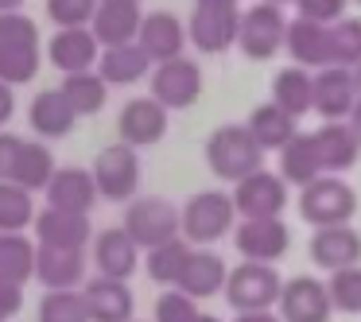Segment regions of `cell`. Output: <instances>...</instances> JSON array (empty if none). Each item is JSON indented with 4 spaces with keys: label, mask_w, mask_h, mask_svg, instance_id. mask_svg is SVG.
I'll list each match as a JSON object with an SVG mask.
<instances>
[{
    "label": "cell",
    "mask_w": 361,
    "mask_h": 322,
    "mask_svg": "<svg viewBox=\"0 0 361 322\" xmlns=\"http://www.w3.org/2000/svg\"><path fill=\"white\" fill-rule=\"evenodd\" d=\"M35 280L47 291L78 287L86 280V249H63V244H39L35 249Z\"/></svg>",
    "instance_id": "d6986e66"
},
{
    "label": "cell",
    "mask_w": 361,
    "mask_h": 322,
    "mask_svg": "<svg viewBox=\"0 0 361 322\" xmlns=\"http://www.w3.org/2000/svg\"><path fill=\"white\" fill-rule=\"evenodd\" d=\"M20 4L24 0H0V12H20Z\"/></svg>",
    "instance_id": "816d5d0a"
},
{
    "label": "cell",
    "mask_w": 361,
    "mask_h": 322,
    "mask_svg": "<svg viewBox=\"0 0 361 322\" xmlns=\"http://www.w3.org/2000/svg\"><path fill=\"white\" fill-rule=\"evenodd\" d=\"M283 39H288V16H283L280 4L260 0V4H252V8L241 12V35H237V47H241L252 63H268L272 55H280Z\"/></svg>",
    "instance_id": "5b68a950"
},
{
    "label": "cell",
    "mask_w": 361,
    "mask_h": 322,
    "mask_svg": "<svg viewBox=\"0 0 361 322\" xmlns=\"http://www.w3.org/2000/svg\"><path fill=\"white\" fill-rule=\"evenodd\" d=\"M128 322H136V318H128Z\"/></svg>",
    "instance_id": "6f0895ef"
},
{
    "label": "cell",
    "mask_w": 361,
    "mask_h": 322,
    "mask_svg": "<svg viewBox=\"0 0 361 322\" xmlns=\"http://www.w3.org/2000/svg\"><path fill=\"white\" fill-rule=\"evenodd\" d=\"M90 171H94V179H97L102 198H109V202H133L136 190H140V156H136V148L125 140L97 151Z\"/></svg>",
    "instance_id": "8992f818"
},
{
    "label": "cell",
    "mask_w": 361,
    "mask_h": 322,
    "mask_svg": "<svg viewBox=\"0 0 361 322\" xmlns=\"http://www.w3.org/2000/svg\"><path fill=\"white\" fill-rule=\"evenodd\" d=\"M144 12L140 4H125V0H102L94 12V35L102 47H121V43H133L140 35Z\"/></svg>",
    "instance_id": "d4e9b609"
},
{
    "label": "cell",
    "mask_w": 361,
    "mask_h": 322,
    "mask_svg": "<svg viewBox=\"0 0 361 322\" xmlns=\"http://www.w3.org/2000/svg\"><path fill=\"white\" fill-rule=\"evenodd\" d=\"M102 43H97L94 27H59L47 43V58L55 70L63 74H78V70H94L102 58Z\"/></svg>",
    "instance_id": "9a60e30c"
},
{
    "label": "cell",
    "mask_w": 361,
    "mask_h": 322,
    "mask_svg": "<svg viewBox=\"0 0 361 322\" xmlns=\"http://www.w3.org/2000/svg\"><path fill=\"white\" fill-rule=\"evenodd\" d=\"M148 89H152L156 101L167 105V109H190V105L202 97V70H198V63H190L187 55L167 58V63L152 66Z\"/></svg>",
    "instance_id": "ba28073f"
},
{
    "label": "cell",
    "mask_w": 361,
    "mask_h": 322,
    "mask_svg": "<svg viewBox=\"0 0 361 322\" xmlns=\"http://www.w3.org/2000/svg\"><path fill=\"white\" fill-rule=\"evenodd\" d=\"M195 4H214V8H233L237 0H195Z\"/></svg>",
    "instance_id": "f907efd6"
},
{
    "label": "cell",
    "mask_w": 361,
    "mask_h": 322,
    "mask_svg": "<svg viewBox=\"0 0 361 322\" xmlns=\"http://www.w3.org/2000/svg\"><path fill=\"white\" fill-rule=\"evenodd\" d=\"M125 229L140 249H156L183 233V210H175L167 198H133L125 210Z\"/></svg>",
    "instance_id": "52a82bcc"
},
{
    "label": "cell",
    "mask_w": 361,
    "mask_h": 322,
    "mask_svg": "<svg viewBox=\"0 0 361 322\" xmlns=\"http://www.w3.org/2000/svg\"><path fill=\"white\" fill-rule=\"evenodd\" d=\"M283 322H330L334 314V299L330 287L314 275H291L280 291V303H276Z\"/></svg>",
    "instance_id": "8fae6325"
},
{
    "label": "cell",
    "mask_w": 361,
    "mask_h": 322,
    "mask_svg": "<svg viewBox=\"0 0 361 322\" xmlns=\"http://www.w3.org/2000/svg\"><path fill=\"white\" fill-rule=\"evenodd\" d=\"M187 39H190L187 27H183L179 16H171V12H148L144 24H140V35H136V43L152 55V63L179 58L183 51H187Z\"/></svg>",
    "instance_id": "cb8c5ba5"
},
{
    "label": "cell",
    "mask_w": 361,
    "mask_h": 322,
    "mask_svg": "<svg viewBox=\"0 0 361 322\" xmlns=\"http://www.w3.org/2000/svg\"><path fill=\"white\" fill-rule=\"evenodd\" d=\"M27 120H32V128L43 136V140H63V136L74 132V125H78V113H74V105L66 101L63 89H43V94L32 97Z\"/></svg>",
    "instance_id": "4316f807"
},
{
    "label": "cell",
    "mask_w": 361,
    "mask_h": 322,
    "mask_svg": "<svg viewBox=\"0 0 361 322\" xmlns=\"http://www.w3.org/2000/svg\"><path fill=\"white\" fill-rule=\"evenodd\" d=\"M345 4L350 0H295V12L307 20H319V24H334L345 16Z\"/></svg>",
    "instance_id": "ee69618b"
},
{
    "label": "cell",
    "mask_w": 361,
    "mask_h": 322,
    "mask_svg": "<svg viewBox=\"0 0 361 322\" xmlns=\"http://www.w3.org/2000/svg\"><path fill=\"white\" fill-rule=\"evenodd\" d=\"M311 264L338 272V268L361 264V233L345 221V225H322L311 237Z\"/></svg>",
    "instance_id": "2e32d148"
},
{
    "label": "cell",
    "mask_w": 361,
    "mask_h": 322,
    "mask_svg": "<svg viewBox=\"0 0 361 322\" xmlns=\"http://www.w3.org/2000/svg\"><path fill=\"white\" fill-rule=\"evenodd\" d=\"M39 322H94L90 318L86 295L74 287H55L39 303Z\"/></svg>",
    "instance_id": "8d00e7d4"
},
{
    "label": "cell",
    "mask_w": 361,
    "mask_h": 322,
    "mask_svg": "<svg viewBox=\"0 0 361 322\" xmlns=\"http://www.w3.org/2000/svg\"><path fill=\"white\" fill-rule=\"evenodd\" d=\"M283 47H288L291 63L307 66V70H322V66L334 63L330 58V24H319V20H307V16L288 20Z\"/></svg>",
    "instance_id": "e0dca14e"
},
{
    "label": "cell",
    "mask_w": 361,
    "mask_h": 322,
    "mask_svg": "<svg viewBox=\"0 0 361 322\" xmlns=\"http://www.w3.org/2000/svg\"><path fill=\"white\" fill-rule=\"evenodd\" d=\"M233 244L245 260H276L291 249V229L283 225V218H241V225L233 229Z\"/></svg>",
    "instance_id": "4fadbf2b"
},
{
    "label": "cell",
    "mask_w": 361,
    "mask_h": 322,
    "mask_svg": "<svg viewBox=\"0 0 361 322\" xmlns=\"http://www.w3.org/2000/svg\"><path fill=\"white\" fill-rule=\"evenodd\" d=\"M311 136H314L319 163H322L326 175H342L361 159V140H357V132H353L350 120H322V128L311 132Z\"/></svg>",
    "instance_id": "ac0fdd59"
},
{
    "label": "cell",
    "mask_w": 361,
    "mask_h": 322,
    "mask_svg": "<svg viewBox=\"0 0 361 322\" xmlns=\"http://www.w3.org/2000/svg\"><path fill=\"white\" fill-rule=\"evenodd\" d=\"M0 47H39V27L24 12H0Z\"/></svg>",
    "instance_id": "7bdbcfd3"
},
{
    "label": "cell",
    "mask_w": 361,
    "mask_h": 322,
    "mask_svg": "<svg viewBox=\"0 0 361 322\" xmlns=\"http://www.w3.org/2000/svg\"><path fill=\"white\" fill-rule=\"evenodd\" d=\"M35 237H39V244L86 249V241L94 237V225H90V213H78V210H59V206H47L43 213H35Z\"/></svg>",
    "instance_id": "603a6c76"
},
{
    "label": "cell",
    "mask_w": 361,
    "mask_h": 322,
    "mask_svg": "<svg viewBox=\"0 0 361 322\" xmlns=\"http://www.w3.org/2000/svg\"><path fill=\"white\" fill-rule=\"evenodd\" d=\"M94 268L102 275H113V280H128L140 268V244L133 241L125 225L94 237Z\"/></svg>",
    "instance_id": "44dd1931"
},
{
    "label": "cell",
    "mask_w": 361,
    "mask_h": 322,
    "mask_svg": "<svg viewBox=\"0 0 361 322\" xmlns=\"http://www.w3.org/2000/svg\"><path fill=\"white\" fill-rule=\"evenodd\" d=\"M353 213H357V194L338 175H319L314 182L299 187V218L307 225H345Z\"/></svg>",
    "instance_id": "7a4b0ae2"
},
{
    "label": "cell",
    "mask_w": 361,
    "mask_h": 322,
    "mask_svg": "<svg viewBox=\"0 0 361 322\" xmlns=\"http://www.w3.org/2000/svg\"><path fill=\"white\" fill-rule=\"evenodd\" d=\"M195 322H221V318H218V314H198Z\"/></svg>",
    "instance_id": "f5cc1de1"
},
{
    "label": "cell",
    "mask_w": 361,
    "mask_h": 322,
    "mask_svg": "<svg viewBox=\"0 0 361 322\" xmlns=\"http://www.w3.org/2000/svg\"><path fill=\"white\" fill-rule=\"evenodd\" d=\"M272 101L291 117H307L314 113V70L307 66H283L272 78Z\"/></svg>",
    "instance_id": "f1b7e54d"
},
{
    "label": "cell",
    "mask_w": 361,
    "mask_h": 322,
    "mask_svg": "<svg viewBox=\"0 0 361 322\" xmlns=\"http://www.w3.org/2000/svg\"><path fill=\"white\" fill-rule=\"evenodd\" d=\"M272 4H280V8H283V4H295V0H272Z\"/></svg>",
    "instance_id": "11a10c76"
},
{
    "label": "cell",
    "mask_w": 361,
    "mask_h": 322,
    "mask_svg": "<svg viewBox=\"0 0 361 322\" xmlns=\"http://www.w3.org/2000/svg\"><path fill=\"white\" fill-rule=\"evenodd\" d=\"M152 55L140 47V43H121V47H105L102 58H97V70L109 86H133V82L148 78L152 74Z\"/></svg>",
    "instance_id": "83f0119b"
},
{
    "label": "cell",
    "mask_w": 361,
    "mask_h": 322,
    "mask_svg": "<svg viewBox=\"0 0 361 322\" xmlns=\"http://www.w3.org/2000/svg\"><path fill=\"white\" fill-rule=\"evenodd\" d=\"M206 167L226 182H241L245 175L264 167V148L249 132V125H221L206 140Z\"/></svg>",
    "instance_id": "6da1fadb"
},
{
    "label": "cell",
    "mask_w": 361,
    "mask_h": 322,
    "mask_svg": "<svg viewBox=\"0 0 361 322\" xmlns=\"http://www.w3.org/2000/svg\"><path fill=\"white\" fill-rule=\"evenodd\" d=\"M190 252H195V244L183 233L164 241V244H156V249H148V275L156 283H164V287H175L183 268H187V260H190Z\"/></svg>",
    "instance_id": "836d02e7"
},
{
    "label": "cell",
    "mask_w": 361,
    "mask_h": 322,
    "mask_svg": "<svg viewBox=\"0 0 361 322\" xmlns=\"http://www.w3.org/2000/svg\"><path fill=\"white\" fill-rule=\"evenodd\" d=\"M59 89L66 94V101L74 105L78 117H94L105 109L109 101V82L102 78V70H78V74H63Z\"/></svg>",
    "instance_id": "1f68e13d"
},
{
    "label": "cell",
    "mask_w": 361,
    "mask_h": 322,
    "mask_svg": "<svg viewBox=\"0 0 361 322\" xmlns=\"http://www.w3.org/2000/svg\"><path fill=\"white\" fill-rule=\"evenodd\" d=\"M27 225H35L32 190L12 179H0V233H24Z\"/></svg>",
    "instance_id": "d590c367"
},
{
    "label": "cell",
    "mask_w": 361,
    "mask_h": 322,
    "mask_svg": "<svg viewBox=\"0 0 361 322\" xmlns=\"http://www.w3.org/2000/svg\"><path fill=\"white\" fill-rule=\"evenodd\" d=\"M283 280L276 272V264L268 260H241L237 268H229L226 280V303L233 311H272L280 303Z\"/></svg>",
    "instance_id": "3957f363"
},
{
    "label": "cell",
    "mask_w": 361,
    "mask_h": 322,
    "mask_svg": "<svg viewBox=\"0 0 361 322\" xmlns=\"http://www.w3.org/2000/svg\"><path fill=\"white\" fill-rule=\"evenodd\" d=\"M97 198L102 190H97L94 171H82V167H59L55 179L47 182V206H59V210L90 213Z\"/></svg>",
    "instance_id": "484cf974"
},
{
    "label": "cell",
    "mask_w": 361,
    "mask_h": 322,
    "mask_svg": "<svg viewBox=\"0 0 361 322\" xmlns=\"http://www.w3.org/2000/svg\"><path fill=\"white\" fill-rule=\"evenodd\" d=\"M51 179H55V156H51V148L47 144L24 140L20 159H16V167H12V182H20V187H27L35 194V190H47Z\"/></svg>",
    "instance_id": "d6a6232c"
},
{
    "label": "cell",
    "mask_w": 361,
    "mask_h": 322,
    "mask_svg": "<svg viewBox=\"0 0 361 322\" xmlns=\"http://www.w3.org/2000/svg\"><path fill=\"white\" fill-rule=\"evenodd\" d=\"M357 101H361V89L350 66L330 63L322 70H314V113L322 120H350Z\"/></svg>",
    "instance_id": "7c38bea8"
},
{
    "label": "cell",
    "mask_w": 361,
    "mask_h": 322,
    "mask_svg": "<svg viewBox=\"0 0 361 322\" xmlns=\"http://www.w3.org/2000/svg\"><path fill=\"white\" fill-rule=\"evenodd\" d=\"M24 306V283L0 280V322H12Z\"/></svg>",
    "instance_id": "f6af8a7d"
},
{
    "label": "cell",
    "mask_w": 361,
    "mask_h": 322,
    "mask_svg": "<svg viewBox=\"0 0 361 322\" xmlns=\"http://www.w3.org/2000/svg\"><path fill=\"white\" fill-rule=\"evenodd\" d=\"M357 4H361V0H357Z\"/></svg>",
    "instance_id": "680465c9"
},
{
    "label": "cell",
    "mask_w": 361,
    "mask_h": 322,
    "mask_svg": "<svg viewBox=\"0 0 361 322\" xmlns=\"http://www.w3.org/2000/svg\"><path fill=\"white\" fill-rule=\"evenodd\" d=\"M125 4H140V0H125Z\"/></svg>",
    "instance_id": "9f6ffc18"
},
{
    "label": "cell",
    "mask_w": 361,
    "mask_h": 322,
    "mask_svg": "<svg viewBox=\"0 0 361 322\" xmlns=\"http://www.w3.org/2000/svg\"><path fill=\"white\" fill-rule=\"evenodd\" d=\"M20 148H24L20 136L0 132V179H12V167H16V159H20Z\"/></svg>",
    "instance_id": "bcb514c9"
},
{
    "label": "cell",
    "mask_w": 361,
    "mask_h": 322,
    "mask_svg": "<svg viewBox=\"0 0 361 322\" xmlns=\"http://www.w3.org/2000/svg\"><path fill=\"white\" fill-rule=\"evenodd\" d=\"M330 299H334V311L342 314H361V264L338 268L330 272Z\"/></svg>",
    "instance_id": "f35d334b"
},
{
    "label": "cell",
    "mask_w": 361,
    "mask_h": 322,
    "mask_svg": "<svg viewBox=\"0 0 361 322\" xmlns=\"http://www.w3.org/2000/svg\"><path fill=\"white\" fill-rule=\"evenodd\" d=\"M350 125H353V132H357V140H361V101L353 105V113H350Z\"/></svg>",
    "instance_id": "681fc988"
},
{
    "label": "cell",
    "mask_w": 361,
    "mask_h": 322,
    "mask_svg": "<svg viewBox=\"0 0 361 322\" xmlns=\"http://www.w3.org/2000/svg\"><path fill=\"white\" fill-rule=\"evenodd\" d=\"M102 0H47V16L55 27H90Z\"/></svg>",
    "instance_id": "b9f144b4"
},
{
    "label": "cell",
    "mask_w": 361,
    "mask_h": 322,
    "mask_svg": "<svg viewBox=\"0 0 361 322\" xmlns=\"http://www.w3.org/2000/svg\"><path fill=\"white\" fill-rule=\"evenodd\" d=\"M226 280H229L226 260H221L210 244H195V252H190V260H187V268H183L175 287H183L195 299H210V295H221V291H226Z\"/></svg>",
    "instance_id": "7402d4cb"
},
{
    "label": "cell",
    "mask_w": 361,
    "mask_h": 322,
    "mask_svg": "<svg viewBox=\"0 0 361 322\" xmlns=\"http://www.w3.org/2000/svg\"><path fill=\"white\" fill-rule=\"evenodd\" d=\"M233 202L241 218H280L288 210V179L260 167L233 182Z\"/></svg>",
    "instance_id": "9c48e42d"
},
{
    "label": "cell",
    "mask_w": 361,
    "mask_h": 322,
    "mask_svg": "<svg viewBox=\"0 0 361 322\" xmlns=\"http://www.w3.org/2000/svg\"><path fill=\"white\" fill-rule=\"evenodd\" d=\"M86 306L94 322H128L133 318V291H128V280H113V275L97 272L94 280H86Z\"/></svg>",
    "instance_id": "ffe728a7"
},
{
    "label": "cell",
    "mask_w": 361,
    "mask_h": 322,
    "mask_svg": "<svg viewBox=\"0 0 361 322\" xmlns=\"http://www.w3.org/2000/svg\"><path fill=\"white\" fill-rule=\"evenodd\" d=\"M237 221V202L226 190H198L183 206V237L190 244H218L226 233H233Z\"/></svg>",
    "instance_id": "277c9868"
},
{
    "label": "cell",
    "mask_w": 361,
    "mask_h": 322,
    "mask_svg": "<svg viewBox=\"0 0 361 322\" xmlns=\"http://www.w3.org/2000/svg\"><path fill=\"white\" fill-rule=\"evenodd\" d=\"M35 249L39 244H32L24 233H0V280H35Z\"/></svg>",
    "instance_id": "e575fe53"
},
{
    "label": "cell",
    "mask_w": 361,
    "mask_h": 322,
    "mask_svg": "<svg viewBox=\"0 0 361 322\" xmlns=\"http://www.w3.org/2000/svg\"><path fill=\"white\" fill-rule=\"evenodd\" d=\"M233 322H283L280 311H237Z\"/></svg>",
    "instance_id": "c3c4849f"
},
{
    "label": "cell",
    "mask_w": 361,
    "mask_h": 322,
    "mask_svg": "<svg viewBox=\"0 0 361 322\" xmlns=\"http://www.w3.org/2000/svg\"><path fill=\"white\" fill-rule=\"evenodd\" d=\"M39 74V47H0V82L20 86Z\"/></svg>",
    "instance_id": "ab89813d"
},
{
    "label": "cell",
    "mask_w": 361,
    "mask_h": 322,
    "mask_svg": "<svg viewBox=\"0 0 361 322\" xmlns=\"http://www.w3.org/2000/svg\"><path fill=\"white\" fill-rule=\"evenodd\" d=\"M12 113H16V94H12L8 82H0V128L12 120Z\"/></svg>",
    "instance_id": "7dc6e473"
},
{
    "label": "cell",
    "mask_w": 361,
    "mask_h": 322,
    "mask_svg": "<svg viewBox=\"0 0 361 322\" xmlns=\"http://www.w3.org/2000/svg\"><path fill=\"white\" fill-rule=\"evenodd\" d=\"M117 136L133 148H152L167 136V105L156 97H133L117 117Z\"/></svg>",
    "instance_id": "5bb4252c"
},
{
    "label": "cell",
    "mask_w": 361,
    "mask_h": 322,
    "mask_svg": "<svg viewBox=\"0 0 361 322\" xmlns=\"http://www.w3.org/2000/svg\"><path fill=\"white\" fill-rule=\"evenodd\" d=\"M187 35L195 43V51L202 55H221L237 43L241 35V8H214V4H195L190 12V24H187Z\"/></svg>",
    "instance_id": "30bf717a"
},
{
    "label": "cell",
    "mask_w": 361,
    "mask_h": 322,
    "mask_svg": "<svg viewBox=\"0 0 361 322\" xmlns=\"http://www.w3.org/2000/svg\"><path fill=\"white\" fill-rule=\"evenodd\" d=\"M353 78H357V89H361V63L353 66Z\"/></svg>",
    "instance_id": "db71d44e"
},
{
    "label": "cell",
    "mask_w": 361,
    "mask_h": 322,
    "mask_svg": "<svg viewBox=\"0 0 361 322\" xmlns=\"http://www.w3.org/2000/svg\"><path fill=\"white\" fill-rule=\"evenodd\" d=\"M330 58L338 66H357L361 63V20L357 16H342L330 24Z\"/></svg>",
    "instance_id": "74e56055"
},
{
    "label": "cell",
    "mask_w": 361,
    "mask_h": 322,
    "mask_svg": "<svg viewBox=\"0 0 361 322\" xmlns=\"http://www.w3.org/2000/svg\"><path fill=\"white\" fill-rule=\"evenodd\" d=\"M299 117H291V113H283L276 101H264V105H257V109L249 113V132L257 136V144L264 151H280L283 144L291 140V136L299 132V125H295Z\"/></svg>",
    "instance_id": "4dcf8cb0"
},
{
    "label": "cell",
    "mask_w": 361,
    "mask_h": 322,
    "mask_svg": "<svg viewBox=\"0 0 361 322\" xmlns=\"http://www.w3.org/2000/svg\"><path fill=\"white\" fill-rule=\"evenodd\" d=\"M280 175L291 182V187H307V182H314L319 175H326L322 163H319V148H314L311 132H295L280 148Z\"/></svg>",
    "instance_id": "f546056e"
},
{
    "label": "cell",
    "mask_w": 361,
    "mask_h": 322,
    "mask_svg": "<svg viewBox=\"0 0 361 322\" xmlns=\"http://www.w3.org/2000/svg\"><path fill=\"white\" fill-rule=\"evenodd\" d=\"M198 299L187 295L183 287H167L156 299V322H195L198 318Z\"/></svg>",
    "instance_id": "60d3db41"
}]
</instances>
